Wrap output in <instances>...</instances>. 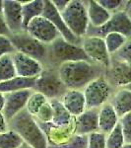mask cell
<instances>
[{
    "label": "cell",
    "instance_id": "6da1fadb",
    "mask_svg": "<svg viewBox=\"0 0 131 148\" xmlns=\"http://www.w3.org/2000/svg\"><path fill=\"white\" fill-rule=\"evenodd\" d=\"M58 74L68 90H84L101 75V69L91 61H70L59 65Z\"/></svg>",
    "mask_w": 131,
    "mask_h": 148
},
{
    "label": "cell",
    "instance_id": "7a4b0ae2",
    "mask_svg": "<svg viewBox=\"0 0 131 148\" xmlns=\"http://www.w3.org/2000/svg\"><path fill=\"white\" fill-rule=\"evenodd\" d=\"M9 128L16 131L24 142L32 148H49L46 135L40 123L26 109L9 121Z\"/></svg>",
    "mask_w": 131,
    "mask_h": 148
},
{
    "label": "cell",
    "instance_id": "3957f363",
    "mask_svg": "<svg viewBox=\"0 0 131 148\" xmlns=\"http://www.w3.org/2000/svg\"><path fill=\"white\" fill-rule=\"evenodd\" d=\"M60 14L68 29L75 37L83 39L87 36L88 30L90 28L87 2L80 0H70L68 6Z\"/></svg>",
    "mask_w": 131,
    "mask_h": 148
},
{
    "label": "cell",
    "instance_id": "277c9868",
    "mask_svg": "<svg viewBox=\"0 0 131 148\" xmlns=\"http://www.w3.org/2000/svg\"><path fill=\"white\" fill-rule=\"evenodd\" d=\"M9 39L16 49V51L33 57L40 62L44 60L49 54L48 46L35 39L26 31L18 34H12Z\"/></svg>",
    "mask_w": 131,
    "mask_h": 148
},
{
    "label": "cell",
    "instance_id": "5b68a950",
    "mask_svg": "<svg viewBox=\"0 0 131 148\" xmlns=\"http://www.w3.org/2000/svg\"><path fill=\"white\" fill-rule=\"evenodd\" d=\"M48 49L49 56L52 60L59 62V65L64 62H70V61H91L88 58L82 47L71 44L64 40L62 37L58 38L51 45H49Z\"/></svg>",
    "mask_w": 131,
    "mask_h": 148
},
{
    "label": "cell",
    "instance_id": "8992f818",
    "mask_svg": "<svg viewBox=\"0 0 131 148\" xmlns=\"http://www.w3.org/2000/svg\"><path fill=\"white\" fill-rule=\"evenodd\" d=\"M83 93L87 109L99 110L102 106L108 103V99L111 96V85L106 78L100 76L86 86Z\"/></svg>",
    "mask_w": 131,
    "mask_h": 148
},
{
    "label": "cell",
    "instance_id": "52a82bcc",
    "mask_svg": "<svg viewBox=\"0 0 131 148\" xmlns=\"http://www.w3.org/2000/svg\"><path fill=\"white\" fill-rule=\"evenodd\" d=\"M34 90L42 93L51 101L60 100L68 89L61 80L58 71L54 72L51 70H44L35 80Z\"/></svg>",
    "mask_w": 131,
    "mask_h": 148
},
{
    "label": "cell",
    "instance_id": "ba28073f",
    "mask_svg": "<svg viewBox=\"0 0 131 148\" xmlns=\"http://www.w3.org/2000/svg\"><path fill=\"white\" fill-rule=\"evenodd\" d=\"M109 33H118L125 36L127 39H131V21L125 10H119L113 13L108 22L103 27H90L87 36L104 38Z\"/></svg>",
    "mask_w": 131,
    "mask_h": 148
},
{
    "label": "cell",
    "instance_id": "9c48e42d",
    "mask_svg": "<svg viewBox=\"0 0 131 148\" xmlns=\"http://www.w3.org/2000/svg\"><path fill=\"white\" fill-rule=\"evenodd\" d=\"M81 47L93 63H99L106 68L111 66V56L108 51L104 38L86 36L82 39Z\"/></svg>",
    "mask_w": 131,
    "mask_h": 148
},
{
    "label": "cell",
    "instance_id": "30bf717a",
    "mask_svg": "<svg viewBox=\"0 0 131 148\" xmlns=\"http://www.w3.org/2000/svg\"><path fill=\"white\" fill-rule=\"evenodd\" d=\"M26 32L46 46L61 37L53 24L44 16L34 19L26 28Z\"/></svg>",
    "mask_w": 131,
    "mask_h": 148
},
{
    "label": "cell",
    "instance_id": "8fae6325",
    "mask_svg": "<svg viewBox=\"0 0 131 148\" xmlns=\"http://www.w3.org/2000/svg\"><path fill=\"white\" fill-rule=\"evenodd\" d=\"M12 58L18 77L29 79L38 78L44 71L42 62L21 52L16 51L12 54Z\"/></svg>",
    "mask_w": 131,
    "mask_h": 148
},
{
    "label": "cell",
    "instance_id": "7c38bea8",
    "mask_svg": "<svg viewBox=\"0 0 131 148\" xmlns=\"http://www.w3.org/2000/svg\"><path fill=\"white\" fill-rule=\"evenodd\" d=\"M33 91V89H23L5 94V106L2 113L8 123L26 109L28 100Z\"/></svg>",
    "mask_w": 131,
    "mask_h": 148
},
{
    "label": "cell",
    "instance_id": "4fadbf2b",
    "mask_svg": "<svg viewBox=\"0 0 131 148\" xmlns=\"http://www.w3.org/2000/svg\"><path fill=\"white\" fill-rule=\"evenodd\" d=\"M42 16L53 24L54 27L57 29V31H58L59 34L64 40L71 42V44L81 46L82 39H79V38L75 37L72 34V32L69 30L67 25L64 22L61 14L56 10V8L53 6L50 0H46L44 1V13H42Z\"/></svg>",
    "mask_w": 131,
    "mask_h": 148
},
{
    "label": "cell",
    "instance_id": "5bb4252c",
    "mask_svg": "<svg viewBox=\"0 0 131 148\" xmlns=\"http://www.w3.org/2000/svg\"><path fill=\"white\" fill-rule=\"evenodd\" d=\"M2 15L11 34H18L23 32L22 2L17 0H3Z\"/></svg>",
    "mask_w": 131,
    "mask_h": 148
},
{
    "label": "cell",
    "instance_id": "9a60e30c",
    "mask_svg": "<svg viewBox=\"0 0 131 148\" xmlns=\"http://www.w3.org/2000/svg\"><path fill=\"white\" fill-rule=\"evenodd\" d=\"M108 81L111 85L113 84L116 87H127L131 83V68L126 63L111 57Z\"/></svg>",
    "mask_w": 131,
    "mask_h": 148
},
{
    "label": "cell",
    "instance_id": "2e32d148",
    "mask_svg": "<svg viewBox=\"0 0 131 148\" xmlns=\"http://www.w3.org/2000/svg\"><path fill=\"white\" fill-rule=\"evenodd\" d=\"M99 131V110L87 109L75 118V134L89 135Z\"/></svg>",
    "mask_w": 131,
    "mask_h": 148
},
{
    "label": "cell",
    "instance_id": "e0dca14e",
    "mask_svg": "<svg viewBox=\"0 0 131 148\" xmlns=\"http://www.w3.org/2000/svg\"><path fill=\"white\" fill-rule=\"evenodd\" d=\"M60 101L74 118H77L87 110L85 96L82 90H67L61 97Z\"/></svg>",
    "mask_w": 131,
    "mask_h": 148
},
{
    "label": "cell",
    "instance_id": "ac0fdd59",
    "mask_svg": "<svg viewBox=\"0 0 131 148\" xmlns=\"http://www.w3.org/2000/svg\"><path fill=\"white\" fill-rule=\"evenodd\" d=\"M118 123L119 118L111 103H106L99 109V131L108 134Z\"/></svg>",
    "mask_w": 131,
    "mask_h": 148
},
{
    "label": "cell",
    "instance_id": "d6986e66",
    "mask_svg": "<svg viewBox=\"0 0 131 148\" xmlns=\"http://www.w3.org/2000/svg\"><path fill=\"white\" fill-rule=\"evenodd\" d=\"M87 12L90 27L101 28L109 21L113 14L99 4L96 0L87 1Z\"/></svg>",
    "mask_w": 131,
    "mask_h": 148
},
{
    "label": "cell",
    "instance_id": "ffe728a7",
    "mask_svg": "<svg viewBox=\"0 0 131 148\" xmlns=\"http://www.w3.org/2000/svg\"><path fill=\"white\" fill-rule=\"evenodd\" d=\"M111 104L119 119L131 113V91L127 88H120L113 94Z\"/></svg>",
    "mask_w": 131,
    "mask_h": 148
},
{
    "label": "cell",
    "instance_id": "44dd1931",
    "mask_svg": "<svg viewBox=\"0 0 131 148\" xmlns=\"http://www.w3.org/2000/svg\"><path fill=\"white\" fill-rule=\"evenodd\" d=\"M44 10V0H32L22 2V16L24 31L34 19L42 16Z\"/></svg>",
    "mask_w": 131,
    "mask_h": 148
},
{
    "label": "cell",
    "instance_id": "7402d4cb",
    "mask_svg": "<svg viewBox=\"0 0 131 148\" xmlns=\"http://www.w3.org/2000/svg\"><path fill=\"white\" fill-rule=\"evenodd\" d=\"M51 106L53 109V118L51 123L56 126H68L72 125L75 118L65 109L60 100H51Z\"/></svg>",
    "mask_w": 131,
    "mask_h": 148
},
{
    "label": "cell",
    "instance_id": "603a6c76",
    "mask_svg": "<svg viewBox=\"0 0 131 148\" xmlns=\"http://www.w3.org/2000/svg\"><path fill=\"white\" fill-rule=\"evenodd\" d=\"M35 80L37 78H22V77H16L11 80L5 81V82L0 83V93L2 94H8L15 91L23 89H33L34 90Z\"/></svg>",
    "mask_w": 131,
    "mask_h": 148
},
{
    "label": "cell",
    "instance_id": "cb8c5ba5",
    "mask_svg": "<svg viewBox=\"0 0 131 148\" xmlns=\"http://www.w3.org/2000/svg\"><path fill=\"white\" fill-rule=\"evenodd\" d=\"M104 40L108 53L111 54V56H113L122 49V47L129 39H127L125 36L118 34V33H109L104 38Z\"/></svg>",
    "mask_w": 131,
    "mask_h": 148
},
{
    "label": "cell",
    "instance_id": "d4e9b609",
    "mask_svg": "<svg viewBox=\"0 0 131 148\" xmlns=\"http://www.w3.org/2000/svg\"><path fill=\"white\" fill-rule=\"evenodd\" d=\"M17 77L12 54H6L0 58V83Z\"/></svg>",
    "mask_w": 131,
    "mask_h": 148
},
{
    "label": "cell",
    "instance_id": "484cf974",
    "mask_svg": "<svg viewBox=\"0 0 131 148\" xmlns=\"http://www.w3.org/2000/svg\"><path fill=\"white\" fill-rule=\"evenodd\" d=\"M24 143L22 137L10 128L0 133V148H20Z\"/></svg>",
    "mask_w": 131,
    "mask_h": 148
},
{
    "label": "cell",
    "instance_id": "4316f807",
    "mask_svg": "<svg viewBox=\"0 0 131 148\" xmlns=\"http://www.w3.org/2000/svg\"><path fill=\"white\" fill-rule=\"evenodd\" d=\"M106 148H123L125 145V138L120 123L113 128L106 137Z\"/></svg>",
    "mask_w": 131,
    "mask_h": 148
},
{
    "label": "cell",
    "instance_id": "83f0119b",
    "mask_svg": "<svg viewBox=\"0 0 131 148\" xmlns=\"http://www.w3.org/2000/svg\"><path fill=\"white\" fill-rule=\"evenodd\" d=\"M48 101L49 100L47 99L46 96H44L42 93L33 91L32 95H31V97L29 98V100H28L27 106H26V111H27L31 116H33L35 118V116H37V114L39 113L40 108Z\"/></svg>",
    "mask_w": 131,
    "mask_h": 148
},
{
    "label": "cell",
    "instance_id": "f1b7e54d",
    "mask_svg": "<svg viewBox=\"0 0 131 148\" xmlns=\"http://www.w3.org/2000/svg\"><path fill=\"white\" fill-rule=\"evenodd\" d=\"M52 118H53V109H52L50 101L46 102L44 106L40 108L39 113L35 116V119L39 123H49L52 121Z\"/></svg>",
    "mask_w": 131,
    "mask_h": 148
},
{
    "label": "cell",
    "instance_id": "f546056e",
    "mask_svg": "<svg viewBox=\"0 0 131 148\" xmlns=\"http://www.w3.org/2000/svg\"><path fill=\"white\" fill-rule=\"evenodd\" d=\"M49 148H88V135L75 134L65 144L52 146Z\"/></svg>",
    "mask_w": 131,
    "mask_h": 148
},
{
    "label": "cell",
    "instance_id": "4dcf8cb0",
    "mask_svg": "<svg viewBox=\"0 0 131 148\" xmlns=\"http://www.w3.org/2000/svg\"><path fill=\"white\" fill-rule=\"evenodd\" d=\"M106 135L101 131L88 135V148H106Z\"/></svg>",
    "mask_w": 131,
    "mask_h": 148
},
{
    "label": "cell",
    "instance_id": "1f68e13d",
    "mask_svg": "<svg viewBox=\"0 0 131 148\" xmlns=\"http://www.w3.org/2000/svg\"><path fill=\"white\" fill-rule=\"evenodd\" d=\"M111 57L126 63L131 68V39L128 40L127 42L122 47V49Z\"/></svg>",
    "mask_w": 131,
    "mask_h": 148
},
{
    "label": "cell",
    "instance_id": "d6a6232c",
    "mask_svg": "<svg viewBox=\"0 0 131 148\" xmlns=\"http://www.w3.org/2000/svg\"><path fill=\"white\" fill-rule=\"evenodd\" d=\"M98 2L100 5L103 6L106 10L111 12V14L122 10L120 8L125 5L124 3H126L125 1H122V0H98Z\"/></svg>",
    "mask_w": 131,
    "mask_h": 148
},
{
    "label": "cell",
    "instance_id": "836d02e7",
    "mask_svg": "<svg viewBox=\"0 0 131 148\" xmlns=\"http://www.w3.org/2000/svg\"><path fill=\"white\" fill-rule=\"evenodd\" d=\"M119 123L124 134L125 144H131V113L120 118Z\"/></svg>",
    "mask_w": 131,
    "mask_h": 148
},
{
    "label": "cell",
    "instance_id": "e575fe53",
    "mask_svg": "<svg viewBox=\"0 0 131 148\" xmlns=\"http://www.w3.org/2000/svg\"><path fill=\"white\" fill-rule=\"evenodd\" d=\"M16 52V49L9 38L0 36V58L6 54H13Z\"/></svg>",
    "mask_w": 131,
    "mask_h": 148
},
{
    "label": "cell",
    "instance_id": "d590c367",
    "mask_svg": "<svg viewBox=\"0 0 131 148\" xmlns=\"http://www.w3.org/2000/svg\"><path fill=\"white\" fill-rule=\"evenodd\" d=\"M11 32L9 31L8 27L6 25V22L4 20V17L2 14H0V36H3V37L10 38L11 37Z\"/></svg>",
    "mask_w": 131,
    "mask_h": 148
},
{
    "label": "cell",
    "instance_id": "8d00e7d4",
    "mask_svg": "<svg viewBox=\"0 0 131 148\" xmlns=\"http://www.w3.org/2000/svg\"><path fill=\"white\" fill-rule=\"evenodd\" d=\"M52 4H53V6L56 8V10L59 12V13H61V12H63L65 10V8L68 6L69 2H70V0H51Z\"/></svg>",
    "mask_w": 131,
    "mask_h": 148
},
{
    "label": "cell",
    "instance_id": "74e56055",
    "mask_svg": "<svg viewBox=\"0 0 131 148\" xmlns=\"http://www.w3.org/2000/svg\"><path fill=\"white\" fill-rule=\"evenodd\" d=\"M9 130V123L4 116L2 112H0V133L5 132Z\"/></svg>",
    "mask_w": 131,
    "mask_h": 148
},
{
    "label": "cell",
    "instance_id": "f35d334b",
    "mask_svg": "<svg viewBox=\"0 0 131 148\" xmlns=\"http://www.w3.org/2000/svg\"><path fill=\"white\" fill-rule=\"evenodd\" d=\"M4 106H5V94L0 93V112H3Z\"/></svg>",
    "mask_w": 131,
    "mask_h": 148
},
{
    "label": "cell",
    "instance_id": "ab89813d",
    "mask_svg": "<svg viewBox=\"0 0 131 148\" xmlns=\"http://www.w3.org/2000/svg\"><path fill=\"white\" fill-rule=\"evenodd\" d=\"M130 3H131V2H130ZM125 11H126V13H127L128 17H129L130 21H131V4H127V5H126Z\"/></svg>",
    "mask_w": 131,
    "mask_h": 148
},
{
    "label": "cell",
    "instance_id": "60d3db41",
    "mask_svg": "<svg viewBox=\"0 0 131 148\" xmlns=\"http://www.w3.org/2000/svg\"><path fill=\"white\" fill-rule=\"evenodd\" d=\"M3 12V0H0V14Z\"/></svg>",
    "mask_w": 131,
    "mask_h": 148
},
{
    "label": "cell",
    "instance_id": "b9f144b4",
    "mask_svg": "<svg viewBox=\"0 0 131 148\" xmlns=\"http://www.w3.org/2000/svg\"><path fill=\"white\" fill-rule=\"evenodd\" d=\"M20 148H32V147L29 146V145H28V144H26V143H24V144H23Z\"/></svg>",
    "mask_w": 131,
    "mask_h": 148
},
{
    "label": "cell",
    "instance_id": "7bdbcfd3",
    "mask_svg": "<svg viewBox=\"0 0 131 148\" xmlns=\"http://www.w3.org/2000/svg\"><path fill=\"white\" fill-rule=\"evenodd\" d=\"M123 148H131V144H125Z\"/></svg>",
    "mask_w": 131,
    "mask_h": 148
},
{
    "label": "cell",
    "instance_id": "ee69618b",
    "mask_svg": "<svg viewBox=\"0 0 131 148\" xmlns=\"http://www.w3.org/2000/svg\"><path fill=\"white\" fill-rule=\"evenodd\" d=\"M125 88H127V89H128V90H130V91H131V83H130V84H129V85H128V86H127V87H125Z\"/></svg>",
    "mask_w": 131,
    "mask_h": 148
}]
</instances>
